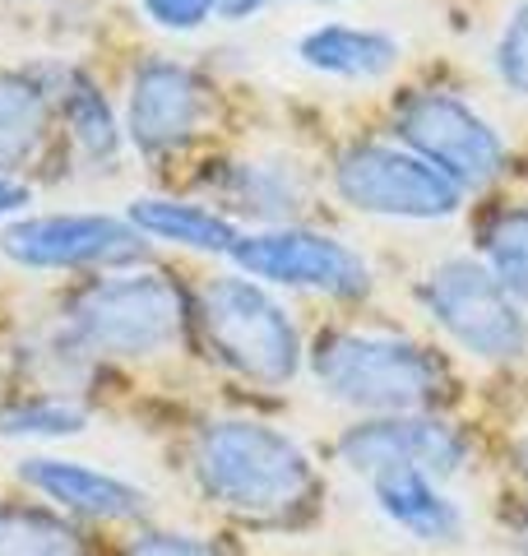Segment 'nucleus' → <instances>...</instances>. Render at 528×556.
I'll return each instance as SVG.
<instances>
[{"mask_svg":"<svg viewBox=\"0 0 528 556\" xmlns=\"http://www.w3.org/2000/svg\"><path fill=\"white\" fill-rule=\"evenodd\" d=\"M196 482L241 519H292L311 506L315 468L288 431L251 417L209 422L196 441Z\"/></svg>","mask_w":528,"mask_h":556,"instance_id":"nucleus-1","label":"nucleus"},{"mask_svg":"<svg viewBox=\"0 0 528 556\" xmlns=\"http://www.w3.org/2000/svg\"><path fill=\"white\" fill-rule=\"evenodd\" d=\"M311 371L334 404H348L366 417L427 413L450 390V371L431 348L399 334H362V329L325 334L311 353Z\"/></svg>","mask_w":528,"mask_h":556,"instance_id":"nucleus-2","label":"nucleus"},{"mask_svg":"<svg viewBox=\"0 0 528 556\" xmlns=\"http://www.w3.org/2000/svg\"><path fill=\"white\" fill-rule=\"evenodd\" d=\"M200 329L223 367L255 386H288L302 371L292 316L246 274H218L200 288Z\"/></svg>","mask_w":528,"mask_h":556,"instance_id":"nucleus-3","label":"nucleus"},{"mask_svg":"<svg viewBox=\"0 0 528 556\" xmlns=\"http://www.w3.org/2000/svg\"><path fill=\"white\" fill-rule=\"evenodd\" d=\"M422 306L431 325L478 362H519L528 357V311L501 288L482 260L454 255L422 278Z\"/></svg>","mask_w":528,"mask_h":556,"instance_id":"nucleus-4","label":"nucleus"},{"mask_svg":"<svg viewBox=\"0 0 528 556\" xmlns=\"http://www.w3.org/2000/svg\"><path fill=\"white\" fill-rule=\"evenodd\" d=\"M186 325V302L167 274L102 278L70 311V334L102 357H149L176 343Z\"/></svg>","mask_w":528,"mask_h":556,"instance_id":"nucleus-5","label":"nucleus"},{"mask_svg":"<svg viewBox=\"0 0 528 556\" xmlns=\"http://www.w3.org/2000/svg\"><path fill=\"white\" fill-rule=\"evenodd\" d=\"M334 190L348 208L403 223H440L464 208L468 190L454 186L445 172L417 159L403 144H352L334 163Z\"/></svg>","mask_w":528,"mask_h":556,"instance_id":"nucleus-6","label":"nucleus"},{"mask_svg":"<svg viewBox=\"0 0 528 556\" xmlns=\"http://www.w3.org/2000/svg\"><path fill=\"white\" fill-rule=\"evenodd\" d=\"M399 144L440 167L460 190H482L505 172V139L496 126L445 89H413L394 102Z\"/></svg>","mask_w":528,"mask_h":556,"instance_id":"nucleus-7","label":"nucleus"},{"mask_svg":"<svg viewBox=\"0 0 528 556\" xmlns=\"http://www.w3.org/2000/svg\"><path fill=\"white\" fill-rule=\"evenodd\" d=\"M232 260L246 278L274 283V288H306L339 302H357L372 292L366 260L348 241L329 232H311V228H269V232L241 237Z\"/></svg>","mask_w":528,"mask_h":556,"instance_id":"nucleus-8","label":"nucleus"},{"mask_svg":"<svg viewBox=\"0 0 528 556\" xmlns=\"http://www.w3.org/2000/svg\"><path fill=\"white\" fill-rule=\"evenodd\" d=\"M0 251L24 269H130L149 255V237L112 214H42L10 223Z\"/></svg>","mask_w":528,"mask_h":556,"instance_id":"nucleus-9","label":"nucleus"},{"mask_svg":"<svg viewBox=\"0 0 528 556\" xmlns=\"http://www.w3.org/2000/svg\"><path fill=\"white\" fill-rule=\"evenodd\" d=\"M468 437L440 413H380L362 417L339 437V459L362 478H376L385 468H422L431 478H454L468 464Z\"/></svg>","mask_w":528,"mask_h":556,"instance_id":"nucleus-10","label":"nucleus"},{"mask_svg":"<svg viewBox=\"0 0 528 556\" xmlns=\"http://www.w3.org/2000/svg\"><path fill=\"white\" fill-rule=\"evenodd\" d=\"M204 112H209V93L196 70L176 61H144L135 70L126 130L144 159H167V153L190 144Z\"/></svg>","mask_w":528,"mask_h":556,"instance_id":"nucleus-11","label":"nucleus"},{"mask_svg":"<svg viewBox=\"0 0 528 556\" xmlns=\"http://www.w3.org/2000/svg\"><path fill=\"white\" fill-rule=\"evenodd\" d=\"M20 478L33 492H42L51 506L84 515V519H144L149 515V496L139 486L102 473V468L75 464V459L33 455L20 464Z\"/></svg>","mask_w":528,"mask_h":556,"instance_id":"nucleus-12","label":"nucleus"},{"mask_svg":"<svg viewBox=\"0 0 528 556\" xmlns=\"http://www.w3.org/2000/svg\"><path fill=\"white\" fill-rule=\"evenodd\" d=\"M366 482L376 492L380 515L390 525H399L403 533H413L417 543H454V538H464V510L440 492V478L399 464Z\"/></svg>","mask_w":528,"mask_h":556,"instance_id":"nucleus-13","label":"nucleus"},{"mask_svg":"<svg viewBox=\"0 0 528 556\" xmlns=\"http://www.w3.org/2000/svg\"><path fill=\"white\" fill-rule=\"evenodd\" d=\"M297 56H302V65L320 70V75L372 84V79H385L399 65V42L390 33H376V28L320 24L297 42Z\"/></svg>","mask_w":528,"mask_h":556,"instance_id":"nucleus-14","label":"nucleus"},{"mask_svg":"<svg viewBox=\"0 0 528 556\" xmlns=\"http://www.w3.org/2000/svg\"><path fill=\"white\" fill-rule=\"evenodd\" d=\"M130 223L153 241H172V247L204 251V255H232L241 241V232L223 214H214L204 204H186V200L144 195L130 204Z\"/></svg>","mask_w":528,"mask_h":556,"instance_id":"nucleus-15","label":"nucleus"},{"mask_svg":"<svg viewBox=\"0 0 528 556\" xmlns=\"http://www.w3.org/2000/svg\"><path fill=\"white\" fill-rule=\"evenodd\" d=\"M51 126V102L33 79L0 75V167H20L42 149Z\"/></svg>","mask_w":528,"mask_h":556,"instance_id":"nucleus-16","label":"nucleus"},{"mask_svg":"<svg viewBox=\"0 0 528 556\" xmlns=\"http://www.w3.org/2000/svg\"><path fill=\"white\" fill-rule=\"evenodd\" d=\"M223 195L232 200L241 214H255L264 223H288L302 214L306 190L297 181V172L278 163H237L223 177Z\"/></svg>","mask_w":528,"mask_h":556,"instance_id":"nucleus-17","label":"nucleus"},{"mask_svg":"<svg viewBox=\"0 0 528 556\" xmlns=\"http://www.w3.org/2000/svg\"><path fill=\"white\" fill-rule=\"evenodd\" d=\"M482 265L528 311V204H505L482 223Z\"/></svg>","mask_w":528,"mask_h":556,"instance_id":"nucleus-18","label":"nucleus"},{"mask_svg":"<svg viewBox=\"0 0 528 556\" xmlns=\"http://www.w3.org/2000/svg\"><path fill=\"white\" fill-rule=\"evenodd\" d=\"M65 126L75 135V144L88 163H112L116 149H121V130H116V116H112V102L98 93L93 79L75 75L65 89Z\"/></svg>","mask_w":528,"mask_h":556,"instance_id":"nucleus-19","label":"nucleus"},{"mask_svg":"<svg viewBox=\"0 0 528 556\" xmlns=\"http://www.w3.org/2000/svg\"><path fill=\"white\" fill-rule=\"evenodd\" d=\"M0 556H88V547L61 519L24 510L0 519Z\"/></svg>","mask_w":528,"mask_h":556,"instance_id":"nucleus-20","label":"nucleus"},{"mask_svg":"<svg viewBox=\"0 0 528 556\" xmlns=\"http://www.w3.org/2000/svg\"><path fill=\"white\" fill-rule=\"evenodd\" d=\"M84 427H88V413L79 404H65V399H51V394L0 413V437H79Z\"/></svg>","mask_w":528,"mask_h":556,"instance_id":"nucleus-21","label":"nucleus"},{"mask_svg":"<svg viewBox=\"0 0 528 556\" xmlns=\"http://www.w3.org/2000/svg\"><path fill=\"white\" fill-rule=\"evenodd\" d=\"M491 65H496V79L505 89L528 102V0H519V5L510 10V20L496 38V51H491Z\"/></svg>","mask_w":528,"mask_h":556,"instance_id":"nucleus-22","label":"nucleus"},{"mask_svg":"<svg viewBox=\"0 0 528 556\" xmlns=\"http://www.w3.org/2000/svg\"><path fill=\"white\" fill-rule=\"evenodd\" d=\"M139 5H144V14L158 28H172V33H196L214 14V0H139Z\"/></svg>","mask_w":528,"mask_h":556,"instance_id":"nucleus-23","label":"nucleus"},{"mask_svg":"<svg viewBox=\"0 0 528 556\" xmlns=\"http://www.w3.org/2000/svg\"><path fill=\"white\" fill-rule=\"evenodd\" d=\"M126 556H218V547L186 533H144Z\"/></svg>","mask_w":528,"mask_h":556,"instance_id":"nucleus-24","label":"nucleus"},{"mask_svg":"<svg viewBox=\"0 0 528 556\" xmlns=\"http://www.w3.org/2000/svg\"><path fill=\"white\" fill-rule=\"evenodd\" d=\"M33 204V190L14 177V172L0 167V218H10V214H24V208Z\"/></svg>","mask_w":528,"mask_h":556,"instance_id":"nucleus-25","label":"nucleus"},{"mask_svg":"<svg viewBox=\"0 0 528 556\" xmlns=\"http://www.w3.org/2000/svg\"><path fill=\"white\" fill-rule=\"evenodd\" d=\"M269 0H214V14L227 24H241V20H251V14H260Z\"/></svg>","mask_w":528,"mask_h":556,"instance_id":"nucleus-26","label":"nucleus"},{"mask_svg":"<svg viewBox=\"0 0 528 556\" xmlns=\"http://www.w3.org/2000/svg\"><path fill=\"white\" fill-rule=\"evenodd\" d=\"M515 468H519L524 482H528V437H519V441H515Z\"/></svg>","mask_w":528,"mask_h":556,"instance_id":"nucleus-27","label":"nucleus"},{"mask_svg":"<svg viewBox=\"0 0 528 556\" xmlns=\"http://www.w3.org/2000/svg\"><path fill=\"white\" fill-rule=\"evenodd\" d=\"M524 556H528V529H524Z\"/></svg>","mask_w":528,"mask_h":556,"instance_id":"nucleus-28","label":"nucleus"}]
</instances>
